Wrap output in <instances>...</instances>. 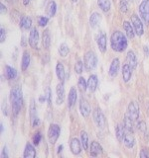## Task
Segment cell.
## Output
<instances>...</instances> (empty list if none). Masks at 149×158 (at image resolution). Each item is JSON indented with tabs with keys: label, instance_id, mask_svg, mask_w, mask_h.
I'll list each match as a JSON object with an SVG mask.
<instances>
[{
	"label": "cell",
	"instance_id": "6da1fadb",
	"mask_svg": "<svg viewBox=\"0 0 149 158\" xmlns=\"http://www.w3.org/2000/svg\"><path fill=\"white\" fill-rule=\"evenodd\" d=\"M10 103L15 117L18 116L23 105V93L20 86H15L10 91Z\"/></svg>",
	"mask_w": 149,
	"mask_h": 158
},
{
	"label": "cell",
	"instance_id": "7a4b0ae2",
	"mask_svg": "<svg viewBox=\"0 0 149 158\" xmlns=\"http://www.w3.org/2000/svg\"><path fill=\"white\" fill-rule=\"evenodd\" d=\"M127 39L122 32L115 31L113 32L111 37V48L116 52H122L127 48Z\"/></svg>",
	"mask_w": 149,
	"mask_h": 158
},
{
	"label": "cell",
	"instance_id": "3957f363",
	"mask_svg": "<svg viewBox=\"0 0 149 158\" xmlns=\"http://www.w3.org/2000/svg\"><path fill=\"white\" fill-rule=\"evenodd\" d=\"M84 64L87 70L91 71L93 70L97 65V57L93 52H88L84 54Z\"/></svg>",
	"mask_w": 149,
	"mask_h": 158
},
{
	"label": "cell",
	"instance_id": "277c9868",
	"mask_svg": "<svg viewBox=\"0 0 149 158\" xmlns=\"http://www.w3.org/2000/svg\"><path fill=\"white\" fill-rule=\"evenodd\" d=\"M60 132H61V127H60L56 123H52L50 126L49 130H48V138H49V142L51 144H55L56 141L58 140V138L60 136Z\"/></svg>",
	"mask_w": 149,
	"mask_h": 158
},
{
	"label": "cell",
	"instance_id": "5b68a950",
	"mask_svg": "<svg viewBox=\"0 0 149 158\" xmlns=\"http://www.w3.org/2000/svg\"><path fill=\"white\" fill-rule=\"evenodd\" d=\"M138 12L143 21L149 24V0H142L138 6Z\"/></svg>",
	"mask_w": 149,
	"mask_h": 158
},
{
	"label": "cell",
	"instance_id": "8992f818",
	"mask_svg": "<svg viewBox=\"0 0 149 158\" xmlns=\"http://www.w3.org/2000/svg\"><path fill=\"white\" fill-rule=\"evenodd\" d=\"M93 121L97 123V126L101 128H103L106 125V117H104L103 113L102 112V110L99 108H97L96 110L93 113Z\"/></svg>",
	"mask_w": 149,
	"mask_h": 158
},
{
	"label": "cell",
	"instance_id": "52a82bcc",
	"mask_svg": "<svg viewBox=\"0 0 149 158\" xmlns=\"http://www.w3.org/2000/svg\"><path fill=\"white\" fill-rule=\"evenodd\" d=\"M131 24L134 28V31H135V34L137 36H142L144 33V29H143V24L141 22L139 16H137L136 14H132L131 16Z\"/></svg>",
	"mask_w": 149,
	"mask_h": 158
},
{
	"label": "cell",
	"instance_id": "ba28073f",
	"mask_svg": "<svg viewBox=\"0 0 149 158\" xmlns=\"http://www.w3.org/2000/svg\"><path fill=\"white\" fill-rule=\"evenodd\" d=\"M79 112H81L82 116L84 118H88L91 115V112H92V108H91V105H89V103L84 98H81V100H79Z\"/></svg>",
	"mask_w": 149,
	"mask_h": 158
},
{
	"label": "cell",
	"instance_id": "9c48e42d",
	"mask_svg": "<svg viewBox=\"0 0 149 158\" xmlns=\"http://www.w3.org/2000/svg\"><path fill=\"white\" fill-rule=\"evenodd\" d=\"M127 114L133 121H137L139 118V106L136 102H130L127 108Z\"/></svg>",
	"mask_w": 149,
	"mask_h": 158
},
{
	"label": "cell",
	"instance_id": "30bf717a",
	"mask_svg": "<svg viewBox=\"0 0 149 158\" xmlns=\"http://www.w3.org/2000/svg\"><path fill=\"white\" fill-rule=\"evenodd\" d=\"M30 118H31V125L33 127H38L40 123V120L36 116V106H35L34 99L31 100V105H30Z\"/></svg>",
	"mask_w": 149,
	"mask_h": 158
},
{
	"label": "cell",
	"instance_id": "8fae6325",
	"mask_svg": "<svg viewBox=\"0 0 149 158\" xmlns=\"http://www.w3.org/2000/svg\"><path fill=\"white\" fill-rule=\"evenodd\" d=\"M39 43V33L36 28H33L29 35V44L32 48H37Z\"/></svg>",
	"mask_w": 149,
	"mask_h": 158
},
{
	"label": "cell",
	"instance_id": "7c38bea8",
	"mask_svg": "<svg viewBox=\"0 0 149 158\" xmlns=\"http://www.w3.org/2000/svg\"><path fill=\"white\" fill-rule=\"evenodd\" d=\"M97 44L102 52H106V35L103 32H99L97 37Z\"/></svg>",
	"mask_w": 149,
	"mask_h": 158
},
{
	"label": "cell",
	"instance_id": "4fadbf2b",
	"mask_svg": "<svg viewBox=\"0 0 149 158\" xmlns=\"http://www.w3.org/2000/svg\"><path fill=\"white\" fill-rule=\"evenodd\" d=\"M82 142L79 141L78 138H72L71 142H70V148H71V151L73 154L74 155H79L82 151Z\"/></svg>",
	"mask_w": 149,
	"mask_h": 158
},
{
	"label": "cell",
	"instance_id": "5bb4252c",
	"mask_svg": "<svg viewBox=\"0 0 149 158\" xmlns=\"http://www.w3.org/2000/svg\"><path fill=\"white\" fill-rule=\"evenodd\" d=\"M56 93H57V100L56 103L58 105H61L65 100V87L64 82H60L56 87Z\"/></svg>",
	"mask_w": 149,
	"mask_h": 158
},
{
	"label": "cell",
	"instance_id": "9a60e30c",
	"mask_svg": "<svg viewBox=\"0 0 149 158\" xmlns=\"http://www.w3.org/2000/svg\"><path fill=\"white\" fill-rule=\"evenodd\" d=\"M119 59L118 58H114L113 60L111 63V66H109V70H108V74L109 76L111 77H115L118 73L119 70Z\"/></svg>",
	"mask_w": 149,
	"mask_h": 158
},
{
	"label": "cell",
	"instance_id": "2e32d148",
	"mask_svg": "<svg viewBox=\"0 0 149 158\" xmlns=\"http://www.w3.org/2000/svg\"><path fill=\"white\" fill-rule=\"evenodd\" d=\"M97 84H98L97 76L94 75V74H92V75L88 77V89L89 90V92L93 93L96 91L97 88Z\"/></svg>",
	"mask_w": 149,
	"mask_h": 158
},
{
	"label": "cell",
	"instance_id": "e0dca14e",
	"mask_svg": "<svg viewBox=\"0 0 149 158\" xmlns=\"http://www.w3.org/2000/svg\"><path fill=\"white\" fill-rule=\"evenodd\" d=\"M132 132H129V131H125V135H124V137H123V143L124 145H125L127 148H132L135 144V140H134V137L133 135H131Z\"/></svg>",
	"mask_w": 149,
	"mask_h": 158
},
{
	"label": "cell",
	"instance_id": "ac0fdd59",
	"mask_svg": "<svg viewBox=\"0 0 149 158\" xmlns=\"http://www.w3.org/2000/svg\"><path fill=\"white\" fill-rule=\"evenodd\" d=\"M76 101H77V90L74 87H72L71 90L69 92V96H68V105H69L70 109H72L74 106Z\"/></svg>",
	"mask_w": 149,
	"mask_h": 158
},
{
	"label": "cell",
	"instance_id": "d6986e66",
	"mask_svg": "<svg viewBox=\"0 0 149 158\" xmlns=\"http://www.w3.org/2000/svg\"><path fill=\"white\" fill-rule=\"evenodd\" d=\"M132 70L133 69L130 67V65H129L128 63L124 64L122 66V77H123L124 82H128L130 80L131 75H132Z\"/></svg>",
	"mask_w": 149,
	"mask_h": 158
},
{
	"label": "cell",
	"instance_id": "ffe728a7",
	"mask_svg": "<svg viewBox=\"0 0 149 158\" xmlns=\"http://www.w3.org/2000/svg\"><path fill=\"white\" fill-rule=\"evenodd\" d=\"M91 155L92 156H97L102 153V147L97 141H93L91 143Z\"/></svg>",
	"mask_w": 149,
	"mask_h": 158
},
{
	"label": "cell",
	"instance_id": "44dd1931",
	"mask_svg": "<svg viewBox=\"0 0 149 158\" xmlns=\"http://www.w3.org/2000/svg\"><path fill=\"white\" fill-rule=\"evenodd\" d=\"M132 122H133V120L126 113L125 115H124V118H123V126H124V128H125L126 131L133 132V123Z\"/></svg>",
	"mask_w": 149,
	"mask_h": 158
},
{
	"label": "cell",
	"instance_id": "7402d4cb",
	"mask_svg": "<svg viewBox=\"0 0 149 158\" xmlns=\"http://www.w3.org/2000/svg\"><path fill=\"white\" fill-rule=\"evenodd\" d=\"M123 29L126 33V36L129 39H133L135 36V31H134V28L132 26V24H130L128 21H124L123 22Z\"/></svg>",
	"mask_w": 149,
	"mask_h": 158
},
{
	"label": "cell",
	"instance_id": "603a6c76",
	"mask_svg": "<svg viewBox=\"0 0 149 158\" xmlns=\"http://www.w3.org/2000/svg\"><path fill=\"white\" fill-rule=\"evenodd\" d=\"M126 60H127V63L130 65V67L132 69H135L136 66H137V58H136V56L134 52L132 51H129L127 52V57H126Z\"/></svg>",
	"mask_w": 149,
	"mask_h": 158
},
{
	"label": "cell",
	"instance_id": "cb8c5ba5",
	"mask_svg": "<svg viewBox=\"0 0 149 158\" xmlns=\"http://www.w3.org/2000/svg\"><path fill=\"white\" fill-rule=\"evenodd\" d=\"M23 156L25 158H33L36 156V150H35L34 146L31 143H27L26 146H25V150H24V154Z\"/></svg>",
	"mask_w": 149,
	"mask_h": 158
},
{
	"label": "cell",
	"instance_id": "d4e9b609",
	"mask_svg": "<svg viewBox=\"0 0 149 158\" xmlns=\"http://www.w3.org/2000/svg\"><path fill=\"white\" fill-rule=\"evenodd\" d=\"M56 74L57 77L59 79L60 82H64L65 81V76H66V73H65V68L62 62H58L57 66H56Z\"/></svg>",
	"mask_w": 149,
	"mask_h": 158
},
{
	"label": "cell",
	"instance_id": "484cf974",
	"mask_svg": "<svg viewBox=\"0 0 149 158\" xmlns=\"http://www.w3.org/2000/svg\"><path fill=\"white\" fill-rule=\"evenodd\" d=\"M101 20H102L101 15H99L97 12H93L91 15V17H89V25H91V27L93 29L97 28L98 26L99 22H101Z\"/></svg>",
	"mask_w": 149,
	"mask_h": 158
},
{
	"label": "cell",
	"instance_id": "4316f807",
	"mask_svg": "<svg viewBox=\"0 0 149 158\" xmlns=\"http://www.w3.org/2000/svg\"><path fill=\"white\" fill-rule=\"evenodd\" d=\"M42 46L44 48L48 49L51 46V36H50L49 30H45L43 32V37H42Z\"/></svg>",
	"mask_w": 149,
	"mask_h": 158
},
{
	"label": "cell",
	"instance_id": "83f0119b",
	"mask_svg": "<svg viewBox=\"0 0 149 158\" xmlns=\"http://www.w3.org/2000/svg\"><path fill=\"white\" fill-rule=\"evenodd\" d=\"M19 26L23 30H29L32 26V19L28 17V16H24L20 20V24Z\"/></svg>",
	"mask_w": 149,
	"mask_h": 158
},
{
	"label": "cell",
	"instance_id": "f1b7e54d",
	"mask_svg": "<svg viewBox=\"0 0 149 158\" xmlns=\"http://www.w3.org/2000/svg\"><path fill=\"white\" fill-rule=\"evenodd\" d=\"M115 135H116V137L118 141H123V137H124V135H125V128L120 123H118L115 127Z\"/></svg>",
	"mask_w": 149,
	"mask_h": 158
},
{
	"label": "cell",
	"instance_id": "f546056e",
	"mask_svg": "<svg viewBox=\"0 0 149 158\" xmlns=\"http://www.w3.org/2000/svg\"><path fill=\"white\" fill-rule=\"evenodd\" d=\"M29 64H30V53L28 52H24L22 56V61H21V68L23 71H25L29 67Z\"/></svg>",
	"mask_w": 149,
	"mask_h": 158
},
{
	"label": "cell",
	"instance_id": "4dcf8cb0",
	"mask_svg": "<svg viewBox=\"0 0 149 158\" xmlns=\"http://www.w3.org/2000/svg\"><path fill=\"white\" fill-rule=\"evenodd\" d=\"M97 4L103 12H107L111 9V0H97Z\"/></svg>",
	"mask_w": 149,
	"mask_h": 158
},
{
	"label": "cell",
	"instance_id": "1f68e13d",
	"mask_svg": "<svg viewBox=\"0 0 149 158\" xmlns=\"http://www.w3.org/2000/svg\"><path fill=\"white\" fill-rule=\"evenodd\" d=\"M57 11V4L55 1H50L48 3V6H47V14L49 15L50 17H53L55 14H56Z\"/></svg>",
	"mask_w": 149,
	"mask_h": 158
},
{
	"label": "cell",
	"instance_id": "d6a6232c",
	"mask_svg": "<svg viewBox=\"0 0 149 158\" xmlns=\"http://www.w3.org/2000/svg\"><path fill=\"white\" fill-rule=\"evenodd\" d=\"M5 74H6V76H7L8 79H14V78H16V76H17V71L15 70L13 67L6 65V66H5Z\"/></svg>",
	"mask_w": 149,
	"mask_h": 158
},
{
	"label": "cell",
	"instance_id": "836d02e7",
	"mask_svg": "<svg viewBox=\"0 0 149 158\" xmlns=\"http://www.w3.org/2000/svg\"><path fill=\"white\" fill-rule=\"evenodd\" d=\"M69 52H70V48H69V46H68L67 44L63 43V44H60V47H59V53H60V56L65 57V56H68Z\"/></svg>",
	"mask_w": 149,
	"mask_h": 158
},
{
	"label": "cell",
	"instance_id": "e575fe53",
	"mask_svg": "<svg viewBox=\"0 0 149 158\" xmlns=\"http://www.w3.org/2000/svg\"><path fill=\"white\" fill-rule=\"evenodd\" d=\"M81 142H82V145L84 147V150H88V135L86 131H82L81 132Z\"/></svg>",
	"mask_w": 149,
	"mask_h": 158
},
{
	"label": "cell",
	"instance_id": "d590c367",
	"mask_svg": "<svg viewBox=\"0 0 149 158\" xmlns=\"http://www.w3.org/2000/svg\"><path fill=\"white\" fill-rule=\"evenodd\" d=\"M78 87L81 92H86L88 89V82L86 81V79L84 77H79L78 81Z\"/></svg>",
	"mask_w": 149,
	"mask_h": 158
},
{
	"label": "cell",
	"instance_id": "8d00e7d4",
	"mask_svg": "<svg viewBox=\"0 0 149 158\" xmlns=\"http://www.w3.org/2000/svg\"><path fill=\"white\" fill-rule=\"evenodd\" d=\"M137 128H138V130L140 131L142 133H144L145 135H147V133H148V128H147L146 123L144 122V121H141V122H139V123H138Z\"/></svg>",
	"mask_w": 149,
	"mask_h": 158
},
{
	"label": "cell",
	"instance_id": "74e56055",
	"mask_svg": "<svg viewBox=\"0 0 149 158\" xmlns=\"http://www.w3.org/2000/svg\"><path fill=\"white\" fill-rule=\"evenodd\" d=\"M119 9H120L121 13H126L128 11L127 0H120V2H119Z\"/></svg>",
	"mask_w": 149,
	"mask_h": 158
},
{
	"label": "cell",
	"instance_id": "f35d334b",
	"mask_svg": "<svg viewBox=\"0 0 149 158\" xmlns=\"http://www.w3.org/2000/svg\"><path fill=\"white\" fill-rule=\"evenodd\" d=\"M83 69H84V63L82 60H78L77 63L74 64V71H76L78 74H81L83 72Z\"/></svg>",
	"mask_w": 149,
	"mask_h": 158
},
{
	"label": "cell",
	"instance_id": "ab89813d",
	"mask_svg": "<svg viewBox=\"0 0 149 158\" xmlns=\"http://www.w3.org/2000/svg\"><path fill=\"white\" fill-rule=\"evenodd\" d=\"M48 22H49V18L48 17L41 16V17H39V19H38V24H39V26H41V27H45L48 24Z\"/></svg>",
	"mask_w": 149,
	"mask_h": 158
},
{
	"label": "cell",
	"instance_id": "60d3db41",
	"mask_svg": "<svg viewBox=\"0 0 149 158\" xmlns=\"http://www.w3.org/2000/svg\"><path fill=\"white\" fill-rule=\"evenodd\" d=\"M42 139V135H41V132H37L35 133V135L33 136V143L35 145H38L40 141Z\"/></svg>",
	"mask_w": 149,
	"mask_h": 158
},
{
	"label": "cell",
	"instance_id": "b9f144b4",
	"mask_svg": "<svg viewBox=\"0 0 149 158\" xmlns=\"http://www.w3.org/2000/svg\"><path fill=\"white\" fill-rule=\"evenodd\" d=\"M45 97H46V100L48 101V104L49 106H51V103H52V93H51V90H50V88H47L46 89V94H45Z\"/></svg>",
	"mask_w": 149,
	"mask_h": 158
},
{
	"label": "cell",
	"instance_id": "7bdbcfd3",
	"mask_svg": "<svg viewBox=\"0 0 149 158\" xmlns=\"http://www.w3.org/2000/svg\"><path fill=\"white\" fill-rule=\"evenodd\" d=\"M139 156H140L141 158H148L149 157L148 149H146V148H143V149L140 151V153H139Z\"/></svg>",
	"mask_w": 149,
	"mask_h": 158
},
{
	"label": "cell",
	"instance_id": "ee69618b",
	"mask_svg": "<svg viewBox=\"0 0 149 158\" xmlns=\"http://www.w3.org/2000/svg\"><path fill=\"white\" fill-rule=\"evenodd\" d=\"M6 39V32L3 28L0 29V43H3Z\"/></svg>",
	"mask_w": 149,
	"mask_h": 158
},
{
	"label": "cell",
	"instance_id": "f6af8a7d",
	"mask_svg": "<svg viewBox=\"0 0 149 158\" xmlns=\"http://www.w3.org/2000/svg\"><path fill=\"white\" fill-rule=\"evenodd\" d=\"M0 12H1V14H5L7 12V9H6V6H4L3 3L0 4Z\"/></svg>",
	"mask_w": 149,
	"mask_h": 158
},
{
	"label": "cell",
	"instance_id": "bcb514c9",
	"mask_svg": "<svg viewBox=\"0 0 149 158\" xmlns=\"http://www.w3.org/2000/svg\"><path fill=\"white\" fill-rule=\"evenodd\" d=\"M2 157L4 158H7L8 157V154H7V147L4 146L3 147V150H2Z\"/></svg>",
	"mask_w": 149,
	"mask_h": 158
},
{
	"label": "cell",
	"instance_id": "7dc6e473",
	"mask_svg": "<svg viewBox=\"0 0 149 158\" xmlns=\"http://www.w3.org/2000/svg\"><path fill=\"white\" fill-rule=\"evenodd\" d=\"M144 52H145V54H147V56H149V47H144Z\"/></svg>",
	"mask_w": 149,
	"mask_h": 158
},
{
	"label": "cell",
	"instance_id": "c3c4849f",
	"mask_svg": "<svg viewBox=\"0 0 149 158\" xmlns=\"http://www.w3.org/2000/svg\"><path fill=\"white\" fill-rule=\"evenodd\" d=\"M45 100H46V97H45V95H44V96H41V97L39 98V101H40V102H43V101H45Z\"/></svg>",
	"mask_w": 149,
	"mask_h": 158
},
{
	"label": "cell",
	"instance_id": "681fc988",
	"mask_svg": "<svg viewBox=\"0 0 149 158\" xmlns=\"http://www.w3.org/2000/svg\"><path fill=\"white\" fill-rule=\"evenodd\" d=\"M29 2H30V0H23V4L24 5H28Z\"/></svg>",
	"mask_w": 149,
	"mask_h": 158
},
{
	"label": "cell",
	"instance_id": "f907efd6",
	"mask_svg": "<svg viewBox=\"0 0 149 158\" xmlns=\"http://www.w3.org/2000/svg\"><path fill=\"white\" fill-rule=\"evenodd\" d=\"M62 148H63V145H60L59 147H58V153H60L62 151Z\"/></svg>",
	"mask_w": 149,
	"mask_h": 158
},
{
	"label": "cell",
	"instance_id": "816d5d0a",
	"mask_svg": "<svg viewBox=\"0 0 149 158\" xmlns=\"http://www.w3.org/2000/svg\"><path fill=\"white\" fill-rule=\"evenodd\" d=\"M0 127H1V133L3 132V123H1V125H0Z\"/></svg>",
	"mask_w": 149,
	"mask_h": 158
},
{
	"label": "cell",
	"instance_id": "f5cc1de1",
	"mask_svg": "<svg viewBox=\"0 0 149 158\" xmlns=\"http://www.w3.org/2000/svg\"><path fill=\"white\" fill-rule=\"evenodd\" d=\"M78 1V0H72V2H74V3H76Z\"/></svg>",
	"mask_w": 149,
	"mask_h": 158
},
{
	"label": "cell",
	"instance_id": "db71d44e",
	"mask_svg": "<svg viewBox=\"0 0 149 158\" xmlns=\"http://www.w3.org/2000/svg\"><path fill=\"white\" fill-rule=\"evenodd\" d=\"M6 1H8V2H10V1H11V0H6Z\"/></svg>",
	"mask_w": 149,
	"mask_h": 158
},
{
	"label": "cell",
	"instance_id": "11a10c76",
	"mask_svg": "<svg viewBox=\"0 0 149 158\" xmlns=\"http://www.w3.org/2000/svg\"><path fill=\"white\" fill-rule=\"evenodd\" d=\"M129 1H133V0H129Z\"/></svg>",
	"mask_w": 149,
	"mask_h": 158
}]
</instances>
